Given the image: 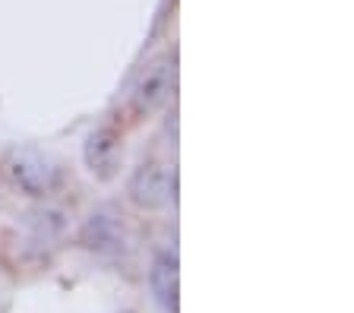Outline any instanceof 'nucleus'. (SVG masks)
Returning <instances> with one entry per match:
<instances>
[{"label":"nucleus","instance_id":"f257e3e1","mask_svg":"<svg viewBox=\"0 0 354 313\" xmlns=\"http://www.w3.org/2000/svg\"><path fill=\"white\" fill-rule=\"evenodd\" d=\"M3 168H7L10 180L29 196L54 193L60 187V178H64L60 162L41 146H16V149H10Z\"/></svg>","mask_w":354,"mask_h":313},{"label":"nucleus","instance_id":"f03ea898","mask_svg":"<svg viewBox=\"0 0 354 313\" xmlns=\"http://www.w3.org/2000/svg\"><path fill=\"white\" fill-rule=\"evenodd\" d=\"M174 89H177V60L174 54H162V57L149 60L140 70L136 86H133V104H136V111L152 114L162 104H168Z\"/></svg>","mask_w":354,"mask_h":313},{"label":"nucleus","instance_id":"7ed1b4c3","mask_svg":"<svg viewBox=\"0 0 354 313\" xmlns=\"http://www.w3.org/2000/svg\"><path fill=\"white\" fill-rule=\"evenodd\" d=\"M130 200L140 209H162L174 200V168L162 162L140 164L130 178Z\"/></svg>","mask_w":354,"mask_h":313},{"label":"nucleus","instance_id":"20e7f679","mask_svg":"<svg viewBox=\"0 0 354 313\" xmlns=\"http://www.w3.org/2000/svg\"><path fill=\"white\" fill-rule=\"evenodd\" d=\"M149 288L158 307L168 313H177V294H180V272H177V256L162 254L149 269Z\"/></svg>","mask_w":354,"mask_h":313},{"label":"nucleus","instance_id":"39448f33","mask_svg":"<svg viewBox=\"0 0 354 313\" xmlns=\"http://www.w3.org/2000/svg\"><path fill=\"white\" fill-rule=\"evenodd\" d=\"M86 162L92 168V174L111 178L120 162V136L114 130H95L86 142Z\"/></svg>","mask_w":354,"mask_h":313},{"label":"nucleus","instance_id":"423d86ee","mask_svg":"<svg viewBox=\"0 0 354 313\" xmlns=\"http://www.w3.org/2000/svg\"><path fill=\"white\" fill-rule=\"evenodd\" d=\"M82 244L92 247V250H118L124 240H120V225L118 218H108V216H92L86 222V231H82Z\"/></svg>","mask_w":354,"mask_h":313}]
</instances>
